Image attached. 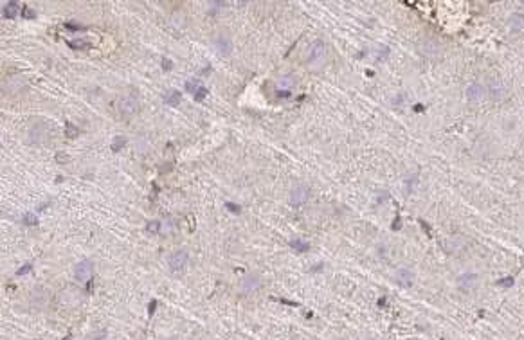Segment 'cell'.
Wrapping results in <instances>:
<instances>
[{"label":"cell","mask_w":524,"mask_h":340,"mask_svg":"<svg viewBox=\"0 0 524 340\" xmlns=\"http://www.w3.org/2000/svg\"><path fill=\"white\" fill-rule=\"evenodd\" d=\"M326 61V45L322 40H314L305 51V63L312 69H321Z\"/></svg>","instance_id":"6da1fadb"},{"label":"cell","mask_w":524,"mask_h":340,"mask_svg":"<svg viewBox=\"0 0 524 340\" xmlns=\"http://www.w3.org/2000/svg\"><path fill=\"white\" fill-rule=\"evenodd\" d=\"M418 52H420L421 56H425V58H438L440 54H442L443 47H442V43L438 42L436 38H423L418 42Z\"/></svg>","instance_id":"7a4b0ae2"},{"label":"cell","mask_w":524,"mask_h":340,"mask_svg":"<svg viewBox=\"0 0 524 340\" xmlns=\"http://www.w3.org/2000/svg\"><path fill=\"white\" fill-rule=\"evenodd\" d=\"M139 106H141V104H139V99L135 95H123V97H119V101H117V110H119L121 116H125V117L137 114Z\"/></svg>","instance_id":"3957f363"},{"label":"cell","mask_w":524,"mask_h":340,"mask_svg":"<svg viewBox=\"0 0 524 340\" xmlns=\"http://www.w3.org/2000/svg\"><path fill=\"white\" fill-rule=\"evenodd\" d=\"M486 95H490L492 101H504L508 95V88L504 85V81L501 79H492L488 83V88H486Z\"/></svg>","instance_id":"277c9868"},{"label":"cell","mask_w":524,"mask_h":340,"mask_svg":"<svg viewBox=\"0 0 524 340\" xmlns=\"http://www.w3.org/2000/svg\"><path fill=\"white\" fill-rule=\"evenodd\" d=\"M213 47H215L216 54L218 56H231V52H232V40L229 38L227 35H218L213 38Z\"/></svg>","instance_id":"5b68a950"},{"label":"cell","mask_w":524,"mask_h":340,"mask_svg":"<svg viewBox=\"0 0 524 340\" xmlns=\"http://www.w3.org/2000/svg\"><path fill=\"white\" fill-rule=\"evenodd\" d=\"M261 288V277L256 276V274H249V276H245L240 283V292L243 295H250V293L258 292Z\"/></svg>","instance_id":"8992f818"},{"label":"cell","mask_w":524,"mask_h":340,"mask_svg":"<svg viewBox=\"0 0 524 340\" xmlns=\"http://www.w3.org/2000/svg\"><path fill=\"white\" fill-rule=\"evenodd\" d=\"M308 198H310V189L306 187V185L299 184L290 191V198L288 200H290V205L299 207V205H303V203L308 202Z\"/></svg>","instance_id":"52a82bcc"},{"label":"cell","mask_w":524,"mask_h":340,"mask_svg":"<svg viewBox=\"0 0 524 340\" xmlns=\"http://www.w3.org/2000/svg\"><path fill=\"white\" fill-rule=\"evenodd\" d=\"M92 272H94V265L89 259H83L76 265L74 268V277H76L79 283H86V281L92 277Z\"/></svg>","instance_id":"ba28073f"},{"label":"cell","mask_w":524,"mask_h":340,"mask_svg":"<svg viewBox=\"0 0 524 340\" xmlns=\"http://www.w3.org/2000/svg\"><path fill=\"white\" fill-rule=\"evenodd\" d=\"M188 261H189V254L186 252V250H177V252H173V254L168 258V265L173 272L184 270Z\"/></svg>","instance_id":"9c48e42d"},{"label":"cell","mask_w":524,"mask_h":340,"mask_svg":"<svg viewBox=\"0 0 524 340\" xmlns=\"http://www.w3.org/2000/svg\"><path fill=\"white\" fill-rule=\"evenodd\" d=\"M465 95H467V101H470V103H479V101L485 99L486 88L481 83H470L467 86V90H465Z\"/></svg>","instance_id":"30bf717a"},{"label":"cell","mask_w":524,"mask_h":340,"mask_svg":"<svg viewBox=\"0 0 524 340\" xmlns=\"http://www.w3.org/2000/svg\"><path fill=\"white\" fill-rule=\"evenodd\" d=\"M186 90H188L189 94H193L197 101L206 99V95L209 94L206 86H204L200 81H197V79H189V81H186Z\"/></svg>","instance_id":"8fae6325"},{"label":"cell","mask_w":524,"mask_h":340,"mask_svg":"<svg viewBox=\"0 0 524 340\" xmlns=\"http://www.w3.org/2000/svg\"><path fill=\"white\" fill-rule=\"evenodd\" d=\"M395 279L396 283L402 284V286H412V283H414V272L409 270L407 267H402L395 272Z\"/></svg>","instance_id":"7c38bea8"},{"label":"cell","mask_w":524,"mask_h":340,"mask_svg":"<svg viewBox=\"0 0 524 340\" xmlns=\"http://www.w3.org/2000/svg\"><path fill=\"white\" fill-rule=\"evenodd\" d=\"M278 90L281 92H290L292 88H296L297 86V78L296 76H292V74H287V76H281L280 79H278Z\"/></svg>","instance_id":"4fadbf2b"},{"label":"cell","mask_w":524,"mask_h":340,"mask_svg":"<svg viewBox=\"0 0 524 340\" xmlns=\"http://www.w3.org/2000/svg\"><path fill=\"white\" fill-rule=\"evenodd\" d=\"M477 281H479V277H477L476 274H463V276L458 279V286H460L461 290H472L477 284Z\"/></svg>","instance_id":"5bb4252c"},{"label":"cell","mask_w":524,"mask_h":340,"mask_svg":"<svg viewBox=\"0 0 524 340\" xmlns=\"http://www.w3.org/2000/svg\"><path fill=\"white\" fill-rule=\"evenodd\" d=\"M508 27L510 31H524V13H511L508 17Z\"/></svg>","instance_id":"9a60e30c"},{"label":"cell","mask_w":524,"mask_h":340,"mask_svg":"<svg viewBox=\"0 0 524 340\" xmlns=\"http://www.w3.org/2000/svg\"><path fill=\"white\" fill-rule=\"evenodd\" d=\"M162 101H164V104H168V106H179L182 101V94L179 90H173L171 88V90L164 92Z\"/></svg>","instance_id":"2e32d148"},{"label":"cell","mask_w":524,"mask_h":340,"mask_svg":"<svg viewBox=\"0 0 524 340\" xmlns=\"http://www.w3.org/2000/svg\"><path fill=\"white\" fill-rule=\"evenodd\" d=\"M18 13H22V9L17 2H8V4H4V11H2V17L4 18H15Z\"/></svg>","instance_id":"e0dca14e"},{"label":"cell","mask_w":524,"mask_h":340,"mask_svg":"<svg viewBox=\"0 0 524 340\" xmlns=\"http://www.w3.org/2000/svg\"><path fill=\"white\" fill-rule=\"evenodd\" d=\"M290 247H292L296 252H299V254H305V252H308L310 250V243H306L305 240H299V238L290 240Z\"/></svg>","instance_id":"ac0fdd59"},{"label":"cell","mask_w":524,"mask_h":340,"mask_svg":"<svg viewBox=\"0 0 524 340\" xmlns=\"http://www.w3.org/2000/svg\"><path fill=\"white\" fill-rule=\"evenodd\" d=\"M125 144H126V137H121V135H117V137H114L110 150H112L114 153H119V151L123 150V148H125Z\"/></svg>","instance_id":"d6986e66"},{"label":"cell","mask_w":524,"mask_h":340,"mask_svg":"<svg viewBox=\"0 0 524 340\" xmlns=\"http://www.w3.org/2000/svg\"><path fill=\"white\" fill-rule=\"evenodd\" d=\"M22 221H24V225H27V227L38 225V218L35 216V212H26V214L22 216Z\"/></svg>","instance_id":"ffe728a7"},{"label":"cell","mask_w":524,"mask_h":340,"mask_svg":"<svg viewBox=\"0 0 524 340\" xmlns=\"http://www.w3.org/2000/svg\"><path fill=\"white\" fill-rule=\"evenodd\" d=\"M225 8V2H207V13L216 15Z\"/></svg>","instance_id":"44dd1931"},{"label":"cell","mask_w":524,"mask_h":340,"mask_svg":"<svg viewBox=\"0 0 524 340\" xmlns=\"http://www.w3.org/2000/svg\"><path fill=\"white\" fill-rule=\"evenodd\" d=\"M69 45L72 49H86L89 45H91V43H89V40H83L81 38V40H70Z\"/></svg>","instance_id":"7402d4cb"},{"label":"cell","mask_w":524,"mask_h":340,"mask_svg":"<svg viewBox=\"0 0 524 340\" xmlns=\"http://www.w3.org/2000/svg\"><path fill=\"white\" fill-rule=\"evenodd\" d=\"M65 132H67V139H74L77 134H79V130H77L74 125H70V123L65 125Z\"/></svg>","instance_id":"603a6c76"},{"label":"cell","mask_w":524,"mask_h":340,"mask_svg":"<svg viewBox=\"0 0 524 340\" xmlns=\"http://www.w3.org/2000/svg\"><path fill=\"white\" fill-rule=\"evenodd\" d=\"M148 233H160V231H162V223H160V221H157V220H153V221H148Z\"/></svg>","instance_id":"cb8c5ba5"},{"label":"cell","mask_w":524,"mask_h":340,"mask_svg":"<svg viewBox=\"0 0 524 340\" xmlns=\"http://www.w3.org/2000/svg\"><path fill=\"white\" fill-rule=\"evenodd\" d=\"M225 209H227L229 212H232V214H238V212L241 211V207L234 202H225Z\"/></svg>","instance_id":"d4e9b609"},{"label":"cell","mask_w":524,"mask_h":340,"mask_svg":"<svg viewBox=\"0 0 524 340\" xmlns=\"http://www.w3.org/2000/svg\"><path fill=\"white\" fill-rule=\"evenodd\" d=\"M31 270H33V265H29V263H27V265H24V267H22L20 270L17 272V276H26V274H29Z\"/></svg>","instance_id":"484cf974"},{"label":"cell","mask_w":524,"mask_h":340,"mask_svg":"<svg viewBox=\"0 0 524 340\" xmlns=\"http://www.w3.org/2000/svg\"><path fill=\"white\" fill-rule=\"evenodd\" d=\"M22 15H24L26 18H35V11H29V8L22 9Z\"/></svg>","instance_id":"4316f807"},{"label":"cell","mask_w":524,"mask_h":340,"mask_svg":"<svg viewBox=\"0 0 524 340\" xmlns=\"http://www.w3.org/2000/svg\"><path fill=\"white\" fill-rule=\"evenodd\" d=\"M499 284H501V286H511V284H513V279H511V277H508V279H501L499 281Z\"/></svg>","instance_id":"83f0119b"},{"label":"cell","mask_w":524,"mask_h":340,"mask_svg":"<svg viewBox=\"0 0 524 340\" xmlns=\"http://www.w3.org/2000/svg\"><path fill=\"white\" fill-rule=\"evenodd\" d=\"M155 306H157V301H151V304H150V306H148V315H150V317H151V315H153V310H155Z\"/></svg>","instance_id":"f1b7e54d"},{"label":"cell","mask_w":524,"mask_h":340,"mask_svg":"<svg viewBox=\"0 0 524 340\" xmlns=\"http://www.w3.org/2000/svg\"><path fill=\"white\" fill-rule=\"evenodd\" d=\"M162 69H166V70L171 69V61H169V60H162Z\"/></svg>","instance_id":"f546056e"},{"label":"cell","mask_w":524,"mask_h":340,"mask_svg":"<svg viewBox=\"0 0 524 340\" xmlns=\"http://www.w3.org/2000/svg\"><path fill=\"white\" fill-rule=\"evenodd\" d=\"M278 95H280V97H283V99H287V97H290V92H281V90H278Z\"/></svg>","instance_id":"4dcf8cb0"},{"label":"cell","mask_w":524,"mask_h":340,"mask_svg":"<svg viewBox=\"0 0 524 340\" xmlns=\"http://www.w3.org/2000/svg\"><path fill=\"white\" fill-rule=\"evenodd\" d=\"M169 340H177V338H169Z\"/></svg>","instance_id":"1f68e13d"}]
</instances>
